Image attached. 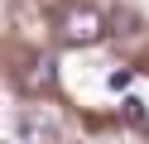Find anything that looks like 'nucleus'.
Returning a JSON list of instances; mask_svg holds the SVG:
<instances>
[{"instance_id": "nucleus-1", "label": "nucleus", "mask_w": 149, "mask_h": 144, "mask_svg": "<svg viewBox=\"0 0 149 144\" xmlns=\"http://www.w3.org/2000/svg\"><path fill=\"white\" fill-rule=\"evenodd\" d=\"M101 34H106V19H101V10H91V5H72L68 15L58 19V38H63V43H72V48L96 43Z\"/></svg>"}, {"instance_id": "nucleus-2", "label": "nucleus", "mask_w": 149, "mask_h": 144, "mask_svg": "<svg viewBox=\"0 0 149 144\" xmlns=\"http://www.w3.org/2000/svg\"><path fill=\"white\" fill-rule=\"evenodd\" d=\"M53 77H58V63H53V58H34L29 72L19 77V86H24L29 96H39V91H48V86H53Z\"/></svg>"}, {"instance_id": "nucleus-3", "label": "nucleus", "mask_w": 149, "mask_h": 144, "mask_svg": "<svg viewBox=\"0 0 149 144\" xmlns=\"http://www.w3.org/2000/svg\"><path fill=\"white\" fill-rule=\"evenodd\" d=\"M19 134H24V139H58V125H53V120H43V115H24V120H19Z\"/></svg>"}, {"instance_id": "nucleus-4", "label": "nucleus", "mask_w": 149, "mask_h": 144, "mask_svg": "<svg viewBox=\"0 0 149 144\" xmlns=\"http://www.w3.org/2000/svg\"><path fill=\"white\" fill-rule=\"evenodd\" d=\"M125 120L144 125V101H135V96H130V101H125Z\"/></svg>"}, {"instance_id": "nucleus-5", "label": "nucleus", "mask_w": 149, "mask_h": 144, "mask_svg": "<svg viewBox=\"0 0 149 144\" xmlns=\"http://www.w3.org/2000/svg\"><path fill=\"white\" fill-rule=\"evenodd\" d=\"M111 24H116V34H135V15H116Z\"/></svg>"}, {"instance_id": "nucleus-6", "label": "nucleus", "mask_w": 149, "mask_h": 144, "mask_svg": "<svg viewBox=\"0 0 149 144\" xmlns=\"http://www.w3.org/2000/svg\"><path fill=\"white\" fill-rule=\"evenodd\" d=\"M106 82H111V91H120V86H130V72H111Z\"/></svg>"}]
</instances>
